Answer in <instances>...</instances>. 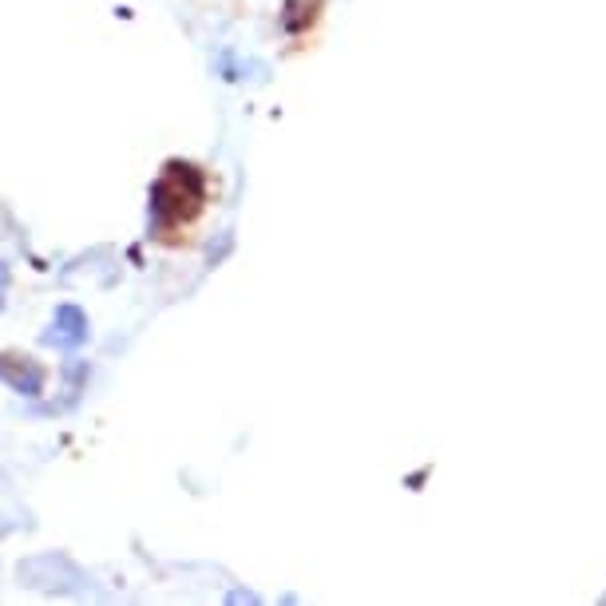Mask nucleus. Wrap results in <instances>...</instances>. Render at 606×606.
I'll return each mask as SVG.
<instances>
[{"instance_id": "obj_1", "label": "nucleus", "mask_w": 606, "mask_h": 606, "mask_svg": "<svg viewBox=\"0 0 606 606\" xmlns=\"http://www.w3.org/2000/svg\"><path fill=\"white\" fill-rule=\"evenodd\" d=\"M206 198V175L191 163H167L159 183L151 186V222L155 230H171L179 222H191Z\"/></svg>"}, {"instance_id": "obj_2", "label": "nucleus", "mask_w": 606, "mask_h": 606, "mask_svg": "<svg viewBox=\"0 0 606 606\" xmlns=\"http://www.w3.org/2000/svg\"><path fill=\"white\" fill-rule=\"evenodd\" d=\"M44 341L60 345V349H76V345L88 341V318H83L76 306H60L56 321H52V330H48Z\"/></svg>"}, {"instance_id": "obj_3", "label": "nucleus", "mask_w": 606, "mask_h": 606, "mask_svg": "<svg viewBox=\"0 0 606 606\" xmlns=\"http://www.w3.org/2000/svg\"><path fill=\"white\" fill-rule=\"evenodd\" d=\"M9 381L21 392L36 397V392H40V381H44V373H40L36 365H28V361H24V373H21V361H9Z\"/></svg>"}]
</instances>
